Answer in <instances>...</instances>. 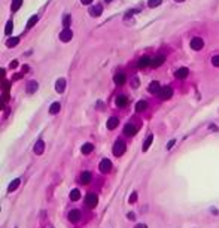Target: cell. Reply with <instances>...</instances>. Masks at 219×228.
Segmentation results:
<instances>
[{
  "label": "cell",
  "mask_w": 219,
  "mask_h": 228,
  "mask_svg": "<svg viewBox=\"0 0 219 228\" xmlns=\"http://www.w3.org/2000/svg\"><path fill=\"white\" fill-rule=\"evenodd\" d=\"M97 203H98V197H97V194H88L87 195V198H85V204L88 206L89 209H94L97 206Z\"/></svg>",
  "instance_id": "1"
},
{
  "label": "cell",
  "mask_w": 219,
  "mask_h": 228,
  "mask_svg": "<svg viewBox=\"0 0 219 228\" xmlns=\"http://www.w3.org/2000/svg\"><path fill=\"white\" fill-rule=\"evenodd\" d=\"M125 152V143L122 140H118L115 145H113V155L115 157H121V155Z\"/></svg>",
  "instance_id": "2"
},
{
  "label": "cell",
  "mask_w": 219,
  "mask_h": 228,
  "mask_svg": "<svg viewBox=\"0 0 219 228\" xmlns=\"http://www.w3.org/2000/svg\"><path fill=\"white\" fill-rule=\"evenodd\" d=\"M98 168H100V172L102 173H109L110 170H112V163H110L109 160H102L100 161V166H98Z\"/></svg>",
  "instance_id": "3"
},
{
  "label": "cell",
  "mask_w": 219,
  "mask_h": 228,
  "mask_svg": "<svg viewBox=\"0 0 219 228\" xmlns=\"http://www.w3.org/2000/svg\"><path fill=\"white\" fill-rule=\"evenodd\" d=\"M158 95H159L163 100H169L171 95H173V90H171V87H163Z\"/></svg>",
  "instance_id": "4"
},
{
  "label": "cell",
  "mask_w": 219,
  "mask_h": 228,
  "mask_svg": "<svg viewBox=\"0 0 219 228\" xmlns=\"http://www.w3.org/2000/svg\"><path fill=\"white\" fill-rule=\"evenodd\" d=\"M203 46H204V42H203L201 37H194V39L191 40V48L194 51H200Z\"/></svg>",
  "instance_id": "5"
},
{
  "label": "cell",
  "mask_w": 219,
  "mask_h": 228,
  "mask_svg": "<svg viewBox=\"0 0 219 228\" xmlns=\"http://www.w3.org/2000/svg\"><path fill=\"white\" fill-rule=\"evenodd\" d=\"M72 37H73V33H72L70 28H64L61 33H60V40L61 42H69Z\"/></svg>",
  "instance_id": "6"
},
{
  "label": "cell",
  "mask_w": 219,
  "mask_h": 228,
  "mask_svg": "<svg viewBox=\"0 0 219 228\" xmlns=\"http://www.w3.org/2000/svg\"><path fill=\"white\" fill-rule=\"evenodd\" d=\"M34 154L36 155H42L43 154V151H45V142L43 140H37L34 143V148H33Z\"/></svg>",
  "instance_id": "7"
},
{
  "label": "cell",
  "mask_w": 219,
  "mask_h": 228,
  "mask_svg": "<svg viewBox=\"0 0 219 228\" xmlns=\"http://www.w3.org/2000/svg\"><path fill=\"white\" fill-rule=\"evenodd\" d=\"M164 60H165V55H161V54H159V55H157L155 58H152L151 67H154V69H155V67H159L163 63H164Z\"/></svg>",
  "instance_id": "8"
},
{
  "label": "cell",
  "mask_w": 219,
  "mask_h": 228,
  "mask_svg": "<svg viewBox=\"0 0 219 228\" xmlns=\"http://www.w3.org/2000/svg\"><path fill=\"white\" fill-rule=\"evenodd\" d=\"M148 91H149L151 94H159V91H161V87H159V84H158L157 80H154V82H151V84H149Z\"/></svg>",
  "instance_id": "9"
},
{
  "label": "cell",
  "mask_w": 219,
  "mask_h": 228,
  "mask_svg": "<svg viewBox=\"0 0 219 228\" xmlns=\"http://www.w3.org/2000/svg\"><path fill=\"white\" fill-rule=\"evenodd\" d=\"M124 133L127 134V136H134V134L137 133V127L133 125V124H127V125L124 127Z\"/></svg>",
  "instance_id": "10"
},
{
  "label": "cell",
  "mask_w": 219,
  "mask_h": 228,
  "mask_svg": "<svg viewBox=\"0 0 219 228\" xmlns=\"http://www.w3.org/2000/svg\"><path fill=\"white\" fill-rule=\"evenodd\" d=\"M151 58L149 57H142L140 60H139V63H137V67L139 69H145V67H148V66H151Z\"/></svg>",
  "instance_id": "11"
},
{
  "label": "cell",
  "mask_w": 219,
  "mask_h": 228,
  "mask_svg": "<svg viewBox=\"0 0 219 228\" xmlns=\"http://www.w3.org/2000/svg\"><path fill=\"white\" fill-rule=\"evenodd\" d=\"M55 90H57V93H64V90H66V79H60L57 80V84H55Z\"/></svg>",
  "instance_id": "12"
},
{
  "label": "cell",
  "mask_w": 219,
  "mask_h": 228,
  "mask_svg": "<svg viewBox=\"0 0 219 228\" xmlns=\"http://www.w3.org/2000/svg\"><path fill=\"white\" fill-rule=\"evenodd\" d=\"M37 88H39V85H37V82L36 80H30L27 84V93L28 94H33L37 91Z\"/></svg>",
  "instance_id": "13"
},
{
  "label": "cell",
  "mask_w": 219,
  "mask_h": 228,
  "mask_svg": "<svg viewBox=\"0 0 219 228\" xmlns=\"http://www.w3.org/2000/svg\"><path fill=\"white\" fill-rule=\"evenodd\" d=\"M188 73H189V70H188L186 67H180V69H178V72H176V78H179V79H185L186 76H188Z\"/></svg>",
  "instance_id": "14"
},
{
  "label": "cell",
  "mask_w": 219,
  "mask_h": 228,
  "mask_svg": "<svg viewBox=\"0 0 219 228\" xmlns=\"http://www.w3.org/2000/svg\"><path fill=\"white\" fill-rule=\"evenodd\" d=\"M69 219H70L72 222H78L79 219H81V212L76 210V209L75 210H72V212L69 213Z\"/></svg>",
  "instance_id": "15"
},
{
  "label": "cell",
  "mask_w": 219,
  "mask_h": 228,
  "mask_svg": "<svg viewBox=\"0 0 219 228\" xmlns=\"http://www.w3.org/2000/svg\"><path fill=\"white\" fill-rule=\"evenodd\" d=\"M118 124H119V119H118L117 116H112V118H109V121H107V128H109V130H115V128L118 127Z\"/></svg>",
  "instance_id": "16"
},
{
  "label": "cell",
  "mask_w": 219,
  "mask_h": 228,
  "mask_svg": "<svg viewBox=\"0 0 219 228\" xmlns=\"http://www.w3.org/2000/svg\"><path fill=\"white\" fill-rule=\"evenodd\" d=\"M102 12H103V7L100 6V5H97V6H94V7H91V9H89V15H93V17H100Z\"/></svg>",
  "instance_id": "17"
},
{
  "label": "cell",
  "mask_w": 219,
  "mask_h": 228,
  "mask_svg": "<svg viewBox=\"0 0 219 228\" xmlns=\"http://www.w3.org/2000/svg\"><path fill=\"white\" fill-rule=\"evenodd\" d=\"M60 109H61V104H60L58 101H55V103H52L51 107H49V114H51V115L58 114V112H60Z\"/></svg>",
  "instance_id": "18"
},
{
  "label": "cell",
  "mask_w": 219,
  "mask_h": 228,
  "mask_svg": "<svg viewBox=\"0 0 219 228\" xmlns=\"http://www.w3.org/2000/svg\"><path fill=\"white\" fill-rule=\"evenodd\" d=\"M20 183H21V179H18V177H17V179H14V181L11 182V185L7 187V191H9V192H14L15 189L20 187Z\"/></svg>",
  "instance_id": "19"
},
{
  "label": "cell",
  "mask_w": 219,
  "mask_h": 228,
  "mask_svg": "<svg viewBox=\"0 0 219 228\" xmlns=\"http://www.w3.org/2000/svg\"><path fill=\"white\" fill-rule=\"evenodd\" d=\"M93 149H94V145L93 143H85V145H82V154L83 155H88V154H91L93 152Z\"/></svg>",
  "instance_id": "20"
},
{
  "label": "cell",
  "mask_w": 219,
  "mask_h": 228,
  "mask_svg": "<svg viewBox=\"0 0 219 228\" xmlns=\"http://www.w3.org/2000/svg\"><path fill=\"white\" fill-rule=\"evenodd\" d=\"M113 80H115V84H117V85H124V84H125V75H124V73L115 75Z\"/></svg>",
  "instance_id": "21"
},
{
  "label": "cell",
  "mask_w": 219,
  "mask_h": 228,
  "mask_svg": "<svg viewBox=\"0 0 219 228\" xmlns=\"http://www.w3.org/2000/svg\"><path fill=\"white\" fill-rule=\"evenodd\" d=\"M127 103H128V99H127L125 95H118V97H117V106L124 107Z\"/></svg>",
  "instance_id": "22"
},
{
  "label": "cell",
  "mask_w": 219,
  "mask_h": 228,
  "mask_svg": "<svg viewBox=\"0 0 219 228\" xmlns=\"http://www.w3.org/2000/svg\"><path fill=\"white\" fill-rule=\"evenodd\" d=\"M91 179H93V176H91V173H89V172H83V173L81 174V182H82V183H85V185H87V183H89V181H91Z\"/></svg>",
  "instance_id": "23"
},
{
  "label": "cell",
  "mask_w": 219,
  "mask_h": 228,
  "mask_svg": "<svg viewBox=\"0 0 219 228\" xmlns=\"http://www.w3.org/2000/svg\"><path fill=\"white\" fill-rule=\"evenodd\" d=\"M152 142H154V134H149V136L146 137V140H145L143 151H148V149H149V146L152 145Z\"/></svg>",
  "instance_id": "24"
},
{
  "label": "cell",
  "mask_w": 219,
  "mask_h": 228,
  "mask_svg": "<svg viewBox=\"0 0 219 228\" xmlns=\"http://www.w3.org/2000/svg\"><path fill=\"white\" fill-rule=\"evenodd\" d=\"M146 107H148V103H146L145 100L137 101V104H136V110H137V112H143Z\"/></svg>",
  "instance_id": "25"
},
{
  "label": "cell",
  "mask_w": 219,
  "mask_h": 228,
  "mask_svg": "<svg viewBox=\"0 0 219 228\" xmlns=\"http://www.w3.org/2000/svg\"><path fill=\"white\" fill-rule=\"evenodd\" d=\"M79 198H81V191H79V189H73V191L70 192V200L78 201Z\"/></svg>",
  "instance_id": "26"
},
{
  "label": "cell",
  "mask_w": 219,
  "mask_h": 228,
  "mask_svg": "<svg viewBox=\"0 0 219 228\" xmlns=\"http://www.w3.org/2000/svg\"><path fill=\"white\" fill-rule=\"evenodd\" d=\"M18 42H20V37H11V39H7L6 45L9 48H14V46H17V45H18Z\"/></svg>",
  "instance_id": "27"
},
{
  "label": "cell",
  "mask_w": 219,
  "mask_h": 228,
  "mask_svg": "<svg viewBox=\"0 0 219 228\" xmlns=\"http://www.w3.org/2000/svg\"><path fill=\"white\" fill-rule=\"evenodd\" d=\"M21 5H22V0H12V11L17 12L21 7Z\"/></svg>",
  "instance_id": "28"
},
{
  "label": "cell",
  "mask_w": 219,
  "mask_h": 228,
  "mask_svg": "<svg viewBox=\"0 0 219 228\" xmlns=\"http://www.w3.org/2000/svg\"><path fill=\"white\" fill-rule=\"evenodd\" d=\"M12 30H14V22H12V21H7L6 27H5V33L11 34V33H12Z\"/></svg>",
  "instance_id": "29"
},
{
  "label": "cell",
  "mask_w": 219,
  "mask_h": 228,
  "mask_svg": "<svg viewBox=\"0 0 219 228\" xmlns=\"http://www.w3.org/2000/svg\"><path fill=\"white\" fill-rule=\"evenodd\" d=\"M37 20H39V18H37V15H33V17L28 20V22H27V28H31V27L37 22Z\"/></svg>",
  "instance_id": "30"
},
{
  "label": "cell",
  "mask_w": 219,
  "mask_h": 228,
  "mask_svg": "<svg viewBox=\"0 0 219 228\" xmlns=\"http://www.w3.org/2000/svg\"><path fill=\"white\" fill-rule=\"evenodd\" d=\"M161 2L163 0H148V6L149 7H157L161 5Z\"/></svg>",
  "instance_id": "31"
},
{
  "label": "cell",
  "mask_w": 219,
  "mask_h": 228,
  "mask_svg": "<svg viewBox=\"0 0 219 228\" xmlns=\"http://www.w3.org/2000/svg\"><path fill=\"white\" fill-rule=\"evenodd\" d=\"M70 22H72V18H70L69 15H66V17L63 18V26H64V27H66V28H67V27H69V24H70Z\"/></svg>",
  "instance_id": "32"
},
{
  "label": "cell",
  "mask_w": 219,
  "mask_h": 228,
  "mask_svg": "<svg viewBox=\"0 0 219 228\" xmlns=\"http://www.w3.org/2000/svg\"><path fill=\"white\" fill-rule=\"evenodd\" d=\"M212 64L215 67H219V55H215V57L212 58Z\"/></svg>",
  "instance_id": "33"
},
{
  "label": "cell",
  "mask_w": 219,
  "mask_h": 228,
  "mask_svg": "<svg viewBox=\"0 0 219 228\" xmlns=\"http://www.w3.org/2000/svg\"><path fill=\"white\" fill-rule=\"evenodd\" d=\"M136 200H137V192H133L130 195V203L133 204V203H136Z\"/></svg>",
  "instance_id": "34"
},
{
  "label": "cell",
  "mask_w": 219,
  "mask_h": 228,
  "mask_svg": "<svg viewBox=\"0 0 219 228\" xmlns=\"http://www.w3.org/2000/svg\"><path fill=\"white\" fill-rule=\"evenodd\" d=\"M9 88H11V84H9V82H6V80H3V90H5V91H7Z\"/></svg>",
  "instance_id": "35"
},
{
  "label": "cell",
  "mask_w": 219,
  "mask_h": 228,
  "mask_svg": "<svg viewBox=\"0 0 219 228\" xmlns=\"http://www.w3.org/2000/svg\"><path fill=\"white\" fill-rule=\"evenodd\" d=\"M127 218H128L130 221H134V219H136V215H134V213H133V212H131V213H128V215H127Z\"/></svg>",
  "instance_id": "36"
},
{
  "label": "cell",
  "mask_w": 219,
  "mask_h": 228,
  "mask_svg": "<svg viewBox=\"0 0 219 228\" xmlns=\"http://www.w3.org/2000/svg\"><path fill=\"white\" fill-rule=\"evenodd\" d=\"M137 85H139V79H137V78H134V79H133V87L136 88Z\"/></svg>",
  "instance_id": "37"
},
{
  "label": "cell",
  "mask_w": 219,
  "mask_h": 228,
  "mask_svg": "<svg viewBox=\"0 0 219 228\" xmlns=\"http://www.w3.org/2000/svg\"><path fill=\"white\" fill-rule=\"evenodd\" d=\"M17 66H18V61H17V60H14L12 63H11V67H12V69H15Z\"/></svg>",
  "instance_id": "38"
},
{
  "label": "cell",
  "mask_w": 219,
  "mask_h": 228,
  "mask_svg": "<svg viewBox=\"0 0 219 228\" xmlns=\"http://www.w3.org/2000/svg\"><path fill=\"white\" fill-rule=\"evenodd\" d=\"M173 145H174V140H170V142H169V145H167V149H171Z\"/></svg>",
  "instance_id": "39"
},
{
  "label": "cell",
  "mask_w": 219,
  "mask_h": 228,
  "mask_svg": "<svg viewBox=\"0 0 219 228\" xmlns=\"http://www.w3.org/2000/svg\"><path fill=\"white\" fill-rule=\"evenodd\" d=\"M91 2H93V0H81V3H82V5H89Z\"/></svg>",
  "instance_id": "40"
},
{
  "label": "cell",
  "mask_w": 219,
  "mask_h": 228,
  "mask_svg": "<svg viewBox=\"0 0 219 228\" xmlns=\"http://www.w3.org/2000/svg\"><path fill=\"white\" fill-rule=\"evenodd\" d=\"M134 228H148V227H146L145 224H137V225H136Z\"/></svg>",
  "instance_id": "41"
},
{
  "label": "cell",
  "mask_w": 219,
  "mask_h": 228,
  "mask_svg": "<svg viewBox=\"0 0 219 228\" xmlns=\"http://www.w3.org/2000/svg\"><path fill=\"white\" fill-rule=\"evenodd\" d=\"M104 2H106V3H110V2H112V0H104Z\"/></svg>",
  "instance_id": "42"
},
{
  "label": "cell",
  "mask_w": 219,
  "mask_h": 228,
  "mask_svg": "<svg viewBox=\"0 0 219 228\" xmlns=\"http://www.w3.org/2000/svg\"><path fill=\"white\" fill-rule=\"evenodd\" d=\"M176 2H183V0H176Z\"/></svg>",
  "instance_id": "43"
}]
</instances>
